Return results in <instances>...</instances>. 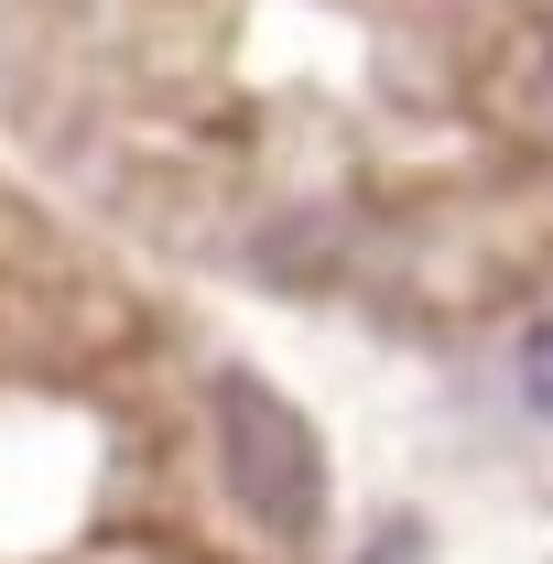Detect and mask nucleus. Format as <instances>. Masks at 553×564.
Segmentation results:
<instances>
[{"instance_id": "f03ea898", "label": "nucleus", "mask_w": 553, "mask_h": 564, "mask_svg": "<svg viewBox=\"0 0 553 564\" xmlns=\"http://www.w3.org/2000/svg\"><path fill=\"white\" fill-rule=\"evenodd\" d=\"M521 380H532V402H543V413H553V326H543V337H532V358H521Z\"/></svg>"}, {"instance_id": "f257e3e1", "label": "nucleus", "mask_w": 553, "mask_h": 564, "mask_svg": "<svg viewBox=\"0 0 553 564\" xmlns=\"http://www.w3.org/2000/svg\"><path fill=\"white\" fill-rule=\"evenodd\" d=\"M217 478L228 499L261 521V532H315V499H326V467H315V434L304 413L282 402L272 380H250V369H228L217 380Z\"/></svg>"}]
</instances>
